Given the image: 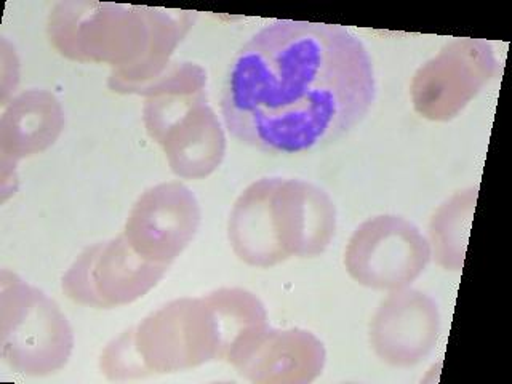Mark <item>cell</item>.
<instances>
[{
  "label": "cell",
  "mask_w": 512,
  "mask_h": 384,
  "mask_svg": "<svg viewBox=\"0 0 512 384\" xmlns=\"http://www.w3.org/2000/svg\"><path fill=\"white\" fill-rule=\"evenodd\" d=\"M375 96V69L359 37L338 24L279 20L232 58L221 114L239 143L295 156L351 132Z\"/></svg>",
  "instance_id": "cell-1"
},
{
  "label": "cell",
  "mask_w": 512,
  "mask_h": 384,
  "mask_svg": "<svg viewBox=\"0 0 512 384\" xmlns=\"http://www.w3.org/2000/svg\"><path fill=\"white\" fill-rule=\"evenodd\" d=\"M335 234L332 197L298 178H261L250 184L228 221L232 252L253 268L322 255Z\"/></svg>",
  "instance_id": "cell-2"
},
{
  "label": "cell",
  "mask_w": 512,
  "mask_h": 384,
  "mask_svg": "<svg viewBox=\"0 0 512 384\" xmlns=\"http://www.w3.org/2000/svg\"><path fill=\"white\" fill-rule=\"evenodd\" d=\"M207 74L192 63H172L143 95L149 135L162 144L172 172L200 180L220 167L226 138L220 120L208 106Z\"/></svg>",
  "instance_id": "cell-3"
},
{
  "label": "cell",
  "mask_w": 512,
  "mask_h": 384,
  "mask_svg": "<svg viewBox=\"0 0 512 384\" xmlns=\"http://www.w3.org/2000/svg\"><path fill=\"white\" fill-rule=\"evenodd\" d=\"M133 340L136 375L176 372L228 359L220 317L208 296L167 304L136 328Z\"/></svg>",
  "instance_id": "cell-4"
},
{
  "label": "cell",
  "mask_w": 512,
  "mask_h": 384,
  "mask_svg": "<svg viewBox=\"0 0 512 384\" xmlns=\"http://www.w3.org/2000/svg\"><path fill=\"white\" fill-rule=\"evenodd\" d=\"M13 295L2 288V344L10 367L26 375H47L68 362L72 333L53 301L12 276Z\"/></svg>",
  "instance_id": "cell-5"
},
{
  "label": "cell",
  "mask_w": 512,
  "mask_h": 384,
  "mask_svg": "<svg viewBox=\"0 0 512 384\" xmlns=\"http://www.w3.org/2000/svg\"><path fill=\"white\" fill-rule=\"evenodd\" d=\"M428 237L404 216L380 215L354 231L344 252V266L357 284L372 290H400L428 268Z\"/></svg>",
  "instance_id": "cell-6"
},
{
  "label": "cell",
  "mask_w": 512,
  "mask_h": 384,
  "mask_svg": "<svg viewBox=\"0 0 512 384\" xmlns=\"http://www.w3.org/2000/svg\"><path fill=\"white\" fill-rule=\"evenodd\" d=\"M498 68L492 45L485 40H453L415 72L410 85L413 109L432 122L455 119Z\"/></svg>",
  "instance_id": "cell-7"
},
{
  "label": "cell",
  "mask_w": 512,
  "mask_h": 384,
  "mask_svg": "<svg viewBox=\"0 0 512 384\" xmlns=\"http://www.w3.org/2000/svg\"><path fill=\"white\" fill-rule=\"evenodd\" d=\"M168 268L138 255L122 232L111 242L88 247L63 277V290L85 306H124L156 287Z\"/></svg>",
  "instance_id": "cell-8"
},
{
  "label": "cell",
  "mask_w": 512,
  "mask_h": 384,
  "mask_svg": "<svg viewBox=\"0 0 512 384\" xmlns=\"http://www.w3.org/2000/svg\"><path fill=\"white\" fill-rule=\"evenodd\" d=\"M200 226L196 196L184 184L164 183L136 200L124 236L138 255L170 266L191 244Z\"/></svg>",
  "instance_id": "cell-9"
},
{
  "label": "cell",
  "mask_w": 512,
  "mask_h": 384,
  "mask_svg": "<svg viewBox=\"0 0 512 384\" xmlns=\"http://www.w3.org/2000/svg\"><path fill=\"white\" fill-rule=\"evenodd\" d=\"M442 330L439 304L416 288L394 290L370 324V344L384 364L410 368L428 359Z\"/></svg>",
  "instance_id": "cell-10"
},
{
  "label": "cell",
  "mask_w": 512,
  "mask_h": 384,
  "mask_svg": "<svg viewBox=\"0 0 512 384\" xmlns=\"http://www.w3.org/2000/svg\"><path fill=\"white\" fill-rule=\"evenodd\" d=\"M228 362L253 383H309L324 370L325 349L306 330L264 325L234 349Z\"/></svg>",
  "instance_id": "cell-11"
},
{
  "label": "cell",
  "mask_w": 512,
  "mask_h": 384,
  "mask_svg": "<svg viewBox=\"0 0 512 384\" xmlns=\"http://www.w3.org/2000/svg\"><path fill=\"white\" fill-rule=\"evenodd\" d=\"M50 93H23L12 101L2 122H10L12 130H2V151L16 157L32 156L55 143L63 128V111L55 98L48 101Z\"/></svg>",
  "instance_id": "cell-12"
},
{
  "label": "cell",
  "mask_w": 512,
  "mask_h": 384,
  "mask_svg": "<svg viewBox=\"0 0 512 384\" xmlns=\"http://www.w3.org/2000/svg\"><path fill=\"white\" fill-rule=\"evenodd\" d=\"M477 194V188L455 192L431 218L428 237L431 260L445 271L463 269Z\"/></svg>",
  "instance_id": "cell-13"
}]
</instances>
